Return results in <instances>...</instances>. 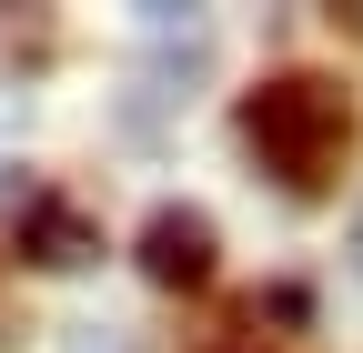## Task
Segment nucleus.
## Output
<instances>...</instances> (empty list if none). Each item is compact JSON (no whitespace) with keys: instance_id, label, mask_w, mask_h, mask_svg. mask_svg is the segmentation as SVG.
I'll return each mask as SVG.
<instances>
[{"instance_id":"obj_1","label":"nucleus","mask_w":363,"mask_h":353,"mask_svg":"<svg viewBox=\"0 0 363 353\" xmlns=\"http://www.w3.org/2000/svg\"><path fill=\"white\" fill-rule=\"evenodd\" d=\"M242 142L262 152V172L283 192H323L353 152V91L323 71H283L262 91H242Z\"/></svg>"},{"instance_id":"obj_2","label":"nucleus","mask_w":363,"mask_h":353,"mask_svg":"<svg viewBox=\"0 0 363 353\" xmlns=\"http://www.w3.org/2000/svg\"><path fill=\"white\" fill-rule=\"evenodd\" d=\"M212 252H222V242H212V223H202L192 202H162L152 223H142V273H152L162 293H202V283H212Z\"/></svg>"},{"instance_id":"obj_3","label":"nucleus","mask_w":363,"mask_h":353,"mask_svg":"<svg viewBox=\"0 0 363 353\" xmlns=\"http://www.w3.org/2000/svg\"><path fill=\"white\" fill-rule=\"evenodd\" d=\"M21 242H30V262H91V223L71 202H30L21 212Z\"/></svg>"}]
</instances>
